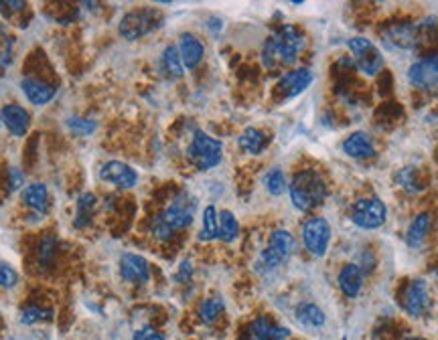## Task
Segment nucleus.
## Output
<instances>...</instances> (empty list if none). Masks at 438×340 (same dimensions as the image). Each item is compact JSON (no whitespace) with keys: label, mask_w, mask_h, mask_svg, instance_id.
Wrapping results in <instances>:
<instances>
[{"label":"nucleus","mask_w":438,"mask_h":340,"mask_svg":"<svg viewBox=\"0 0 438 340\" xmlns=\"http://www.w3.org/2000/svg\"><path fill=\"white\" fill-rule=\"evenodd\" d=\"M343 152L347 154L349 158H355V160H369V158L376 156V146H374L369 134L353 132L345 138Z\"/></svg>","instance_id":"nucleus-21"},{"label":"nucleus","mask_w":438,"mask_h":340,"mask_svg":"<svg viewBox=\"0 0 438 340\" xmlns=\"http://www.w3.org/2000/svg\"><path fill=\"white\" fill-rule=\"evenodd\" d=\"M396 182L404 189V191L408 192H420L424 189V187H420V182L416 180V172H414V168H402L398 175H396Z\"/></svg>","instance_id":"nucleus-36"},{"label":"nucleus","mask_w":438,"mask_h":340,"mask_svg":"<svg viewBox=\"0 0 438 340\" xmlns=\"http://www.w3.org/2000/svg\"><path fill=\"white\" fill-rule=\"evenodd\" d=\"M96 207H98V197L93 192H83V194L77 197L76 219H74L76 229H86L90 225Z\"/></svg>","instance_id":"nucleus-26"},{"label":"nucleus","mask_w":438,"mask_h":340,"mask_svg":"<svg viewBox=\"0 0 438 340\" xmlns=\"http://www.w3.org/2000/svg\"><path fill=\"white\" fill-rule=\"evenodd\" d=\"M294 316L304 328H323L327 324V314L315 302H301L294 308Z\"/></svg>","instance_id":"nucleus-24"},{"label":"nucleus","mask_w":438,"mask_h":340,"mask_svg":"<svg viewBox=\"0 0 438 340\" xmlns=\"http://www.w3.org/2000/svg\"><path fill=\"white\" fill-rule=\"evenodd\" d=\"M420 39L422 37H420L418 25H412V23H396L381 33L384 45L393 51H412L418 47Z\"/></svg>","instance_id":"nucleus-10"},{"label":"nucleus","mask_w":438,"mask_h":340,"mask_svg":"<svg viewBox=\"0 0 438 340\" xmlns=\"http://www.w3.org/2000/svg\"><path fill=\"white\" fill-rule=\"evenodd\" d=\"M193 274H195L193 262H191V259H183L181 264H179V269H177V274H175V280L179 281V283H187V281H191Z\"/></svg>","instance_id":"nucleus-38"},{"label":"nucleus","mask_w":438,"mask_h":340,"mask_svg":"<svg viewBox=\"0 0 438 340\" xmlns=\"http://www.w3.org/2000/svg\"><path fill=\"white\" fill-rule=\"evenodd\" d=\"M402 308L412 318H422L430 310V290L422 278H416L408 283L402 296Z\"/></svg>","instance_id":"nucleus-11"},{"label":"nucleus","mask_w":438,"mask_h":340,"mask_svg":"<svg viewBox=\"0 0 438 340\" xmlns=\"http://www.w3.org/2000/svg\"><path fill=\"white\" fill-rule=\"evenodd\" d=\"M430 229H432V215L430 213H420L416 215L412 223H410L408 231H406V245L412 250H418L422 247L424 241L430 235Z\"/></svg>","instance_id":"nucleus-23"},{"label":"nucleus","mask_w":438,"mask_h":340,"mask_svg":"<svg viewBox=\"0 0 438 340\" xmlns=\"http://www.w3.org/2000/svg\"><path fill=\"white\" fill-rule=\"evenodd\" d=\"M301 239L304 250L313 257H323L331 245V225L323 217H309L302 223Z\"/></svg>","instance_id":"nucleus-9"},{"label":"nucleus","mask_w":438,"mask_h":340,"mask_svg":"<svg viewBox=\"0 0 438 340\" xmlns=\"http://www.w3.org/2000/svg\"><path fill=\"white\" fill-rule=\"evenodd\" d=\"M179 55H181L185 69L193 71L201 65V61L205 57V47L201 43V39L193 33H183L179 37Z\"/></svg>","instance_id":"nucleus-17"},{"label":"nucleus","mask_w":438,"mask_h":340,"mask_svg":"<svg viewBox=\"0 0 438 340\" xmlns=\"http://www.w3.org/2000/svg\"><path fill=\"white\" fill-rule=\"evenodd\" d=\"M408 81L414 88L430 91L438 88V53L414 61L408 69Z\"/></svg>","instance_id":"nucleus-12"},{"label":"nucleus","mask_w":438,"mask_h":340,"mask_svg":"<svg viewBox=\"0 0 438 340\" xmlns=\"http://www.w3.org/2000/svg\"><path fill=\"white\" fill-rule=\"evenodd\" d=\"M306 45L302 30L294 25H282L262 45V63L266 69H276L278 65H292L299 59Z\"/></svg>","instance_id":"nucleus-1"},{"label":"nucleus","mask_w":438,"mask_h":340,"mask_svg":"<svg viewBox=\"0 0 438 340\" xmlns=\"http://www.w3.org/2000/svg\"><path fill=\"white\" fill-rule=\"evenodd\" d=\"M224 312H226V300L221 296H209L199 306V318L203 324H215Z\"/></svg>","instance_id":"nucleus-28"},{"label":"nucleus","mask_w":438,"mask_h":340,"mask_svg":"<svg viewBox=\"0 0 438 340\" xmlns=\"http://www.w3.org/2000/svg\"><path fill=\"white\" fill-rule=\"evenodd\" d=\"M195 209H197V199L191 197L189 192H181L168 207L156 215L151 221V233L159 241H168L173 239L177 231H183L187 229L191 223H193V217H195Z\"/></svg>","instance_id":"nucleus-2"},{"label":"nucleus","mask_w":438,"mask_h":340,"mask_svg":"<svg viewBox=\"0 0 438 340\" xmlns=\"http://www.w3.org/2000/svg\"><path fill=\"white\" fill-rule=\"evenodd\" d=\"M161 69L171 79H181L185 74V65H183L181 55H179V47L177 45H168L165 47L163 55H161Z\"/></svg>","instance_id":"nucleus-27"},{"label":"nucleus","mask_w":438,"mask_h":340,"mask_svg":"<svg viewBox=\"0 0 438 340\" xmlns=\"http://www.w3.org/2000/svg\"><path fill=\"white\" fill-rule=\"evenodd\" d=\"M21 199L35 215H39V217L47 215V211H49V189H47L45 182L27 184L21 192Z\"/></svg>","instance_id":"nucleus-22"},{"label":"nucleus","mask_w":438,"mask_h":340,"mask_svg":"<svg viewBox=\"0 0 438 340\" xmlns=\"http://www.w3.org/2000/svg\"><path fill=\"white\" fill-rule=\"evenodd\" d=\"M240 237V221L236 219V215L231 211H219V235L224 243H234Z\"/></svg>","instance_id":"nucleus-30"},{"label":"nucleus","mask_w":438,"mask_h":340,"mask_svg":"<svg viewBox=\"0 0 438 340\" xmlns=\"http://www.w3.org/2000/svg\"><path fill=\"white\" fill-rule=\"evenodd\" d=\"M264 187L266 191L270 192L272 197H280L288 191V182H287V175L280 170V168H272L266 172L264 177Z\"/></svg>","instance_id":"nucleus-34"},{"label":"nucleus","mask_w":438,"mask_h":340,"mask_svg":"<svg viewBox=\"0 0 438 340\" xmlns=\"http://www.w3.org/2000/svg\"><path fill=\"white\" fill-rule=\"evenodd\" d=\"M349 217H351L353 225L363 231H376L386 225L388 207L379 197H363L353 203V207L349 211Z\"/></svg>","instance_id":"nucleus-6"},{"label":"nucleus","mask_w":438,"mask_h":340,"mask_svg":"<svg viewBox=\"0 0 438 340\" xmlns=\"http://www.w3.org/2000/svg\"><path fill=\"white\" fill-rule=\"evenodd\" d=\"M0 4L11 8V11H15V13H21V11L27 8V2H23V0H8V2H0Z\"/></svg>","instance_id":"nucleus-41"},{"label":"nucleus","mask_w":438,"mask_h":340,"mask_svg":"<svg viewBox=\"0 0 438 340\" xmlns=\"http://www.w3.org/2000/svg\"><path fill=\"white\" fill-rule=\"evenodd\" d=\"M219 235V213L213 205L203 209V227L199 233V241H213Z\"/></svg>","instance_id":"nucleus-31"},{"label":"nucleus","mask_w":438,"mask_h":340,"mask_svg":"<svg viewBox=\"0 0 438 340\" xmlns=\"http://www.w3.org/2000/svg\"><path fill=\"white\" fill-rule=\"evenodd\" d=\"M347 47L355 57V67L363 75L374 77L384 69V63H386L384 53L367 37H351L347 41Z\"/></svg>","instance_id":"nucleus-8"},{"label":"nucleus","mask_w":438,"mask_h":340,"mask_svg":"<svg viewBox=\"0 0 438 340\" xmlns=\"http://www.w3.org/2000/svg\"><path fill=\"white\" fill-rule=\"evenodd\" d=\"M25 184V177L18 168H8V191H18Z\"/></svg>","instance_id":"nucleus-40"},{"label":"nucleus","mask_w":438,"mask_h":340,"mask_svg":"<svg viewBox=\"0 0 438 340\" xmlns=\"http://www.w3.org/2000/svg\"><path fill=\"white\" fill-rule=\"evenodd\" d=\"M21 89H23V95L33 105H47L57 95V88L55 86L45 83L41 79H35V77H23Z\"/></svg>","instance_id":"nucleus-18"},{"label":"nucleus","mask_w":438,"mask_h":340,"mask_svg":"<svg viewBox=\"0 0 438 340\" xmlns=\"http://www.w3.org/2000/svg\"><path fill=\"white\" fill-rule=\"evenodd\" d=\"M187 158L197 170L207 172L221 163L224 142L213 138L212 134H207L205 130H195L189 146H187Z\"/></svg>","instance_id":"nucleus-4"},{"label":"nucleus","mask_w":438,"mask_h":340,"mask_svg":"<svg viewBox=\"0 0 438 340\" xmlns=\"http://www.w3.org/2000/svg\"><path fill=\"white\" fill-rule=\"evenodd\" d=\"M13 61H15V37L8 33L4 23H0V71L11 67Z\"/></svg>","instance_id":"nucleus-32"},{"label":"nucleus","mask_w":438,"mask_h":340,"mask_svg":"<svg viewBox=\"0 0 438 340\" xmlns=\"http://www.w3.org/2000/svg\"><path fill=\"white\" fill-rule=\"evenodd\" d=\"M437 280H438V267H437Z\"/></svg>","instance_id":"nucleus-44"},{"label":"nucleus","mask_w":438,"mask_h":340,"mask_svg":"<svg viewBox=\"0 0 438 340\" xmlns=\"http://www.w3.org/2000/svg\"><path fill=\"white\" fill-rule=\"evenodd\" d=\"M51 318H53V310L51 308H43V306H37V304H27L21 310V322L27 326L47 322Z\"/></svg>","instance_id":"nucleus-33"},{"label":"nucleus","mask_w":438,"mask_h":340,"mask_svg":"<svg viewBox=\"0 0 438 340\" xmlns=\"http://www.w3.org/2000/svg\"><path fill=\"white\" fill-rule=\"evenodd\" d=\"M163 20H165L163 13L156 8H137L122 16L118 23V33L126 41H138L151 35L152 30L161 29Z\"/></svg>","instance_id":"nucleus-5"},{"label":"nucleus","mask_w":438,"mask_h":340,"mask_svg":"<svg viewBox=\"0 0 438 340\" xmlns=\"http://www.w3.org/2000/svg\"><path fill=\"white\" fill-rule=\"evenodd\" d=\"M313 81H315L313 71L306 67H299V69H292V71L282 75L276 83V89L282 93L284 100H292V98L301 95L304 89H309Z\"/></svg>","instance_id":"nucleus-15"},{"label":"nucleus","mask_w":438,"mask_h":340,"mask_svg":"<svg viewBox=\"0 0 438 340\" xmlns=\"http://www.w3.org/2000/svg\"><path fill=\"white\" fill-rule=\"evenodd\" d=\"M294 247H296V241H294L292 233L287 229H276L268 239V245L260 253L258 266L262 269H276L292 255Z\"/></svg>","instance_id":"nucleus-7"},{"label":"nucleus","mask_w":438,"mask_h":340,"mask_svg":"<svg viewBox=\"0 0 438 340\" xmlns=\"http://www.w3.org/2000/svg\"><path fill=\"white\" fill-rule=\"evenodd\" d=\"M327 182L318 175L317 170H301L296 172L290 184H288V194L292 201V207L299 209L301 213H311L321 207L327 199Z\"/></svg>","instance_id":"nucleus-3"},{"label":"nucleus","mask_w":438,"mask_h":340,"mask_svg":"<svg viewBox=\"0 0 438 340\" xmlns=\"http://www.w3.org/2000/svg\"><path fill=\"white\" fill-rule=\"evenodd\" d=\"M118 267L122 280L128 283H149L151 280V264L138 253H122Z\"/></svg>","instance_id":"nucleus-14"},{"label":"nucleus","mask_w":438,"mask_h":340,"mask_svg":"<svg viewBox=\"0 0 438 340\" xmlns=\"http://www.w3.org/2000/svg\"><path fill=\"white\" fill-rule=\"evenodd\" d=\"M404 340H426V339H418V336H408V339Z\"/></svg>","instance_id":"nucleus-42"},{"label":"nucleus","mask_w":438,"mask_h":340,"mask_svg":"<svg viewBox=\"0 0 438 340\" xmlns=\"http://www.w3.org/2000/svg\"><path fill=\"white\" fill-rule=\"evenodd\" d=\"M238 144H240V148L243 152H248L252 156H258V154H262L264 150L270 146V138L262 130H258V128H246L240 134V138H238Z\"/></svg>","instance_id":"nucleus-25"},{"label":"nucleus","mask_w":438,"mask_h":340,"mask_svg":"<svg viewBox=\"0 0 438 340\" xmlns=\"http://www.w3.org/2000/svg\"><path fill=\"white\" fill-rule=\"evenodd\" d=\"M67 128L77 136H90L96 132L98 128V122L93 118H83V116H71L67 118Z\"/></svg>","instance_id":"nucleus-35"},{"label":"nucleus","mask_w":438,"mask_h":340,"mask_svg":"<svg viewBox=\"0 0 438 340\" xmlns=\"http://www.w3.org/2000/svg\"><path fill=\"white\" fill-rule=\"evenodd\" d=\"M248 339L250 340H288L290 330L287 326L274 324L268 316L256 318L248 328Z\"/></svg>","instance_id":"nucleus-19"},{"label":"nucleus","mask_w":438,"mask_h":340,"mask_svg":"<svg viewBox=\"0 0 438 340\" xmlns=\"http://www.w3.org/2000/svg\"><path fill=\"white\" fill-rule=\"evenodd\" d=\"M132 340H166V336L161 334V332H156L152 326H142V328H138L137 332H134Z\"/></svg>","instance_id":"nucleus-39"},{"label":"nucleus","mask_w":438,"mask_h":340,"mask_svg":"<svg viewBox=\"0 0 438 340\" xmlns=\"http://www.w3.org/2000/svg\"><path fill=\"white\" fill-rule=\"evenodd\" d=\"M341 340H347V336H343V339H341Z\"/></svg>","instance_id":"nucleus-43"},{"label":"nucleus","mask_w":438,"mask_h":340,"mask_svg":"<svg viewBox=\"0 0 438 340\" xmlns=\"http://www.w3.org/2000/svg\"><path fill=\"white\" fill-rule=\"evenodd\" d=\"M57 257V237L53 233H47L41 237L39 245H37V266L41 269H49L51 264Z\"/></svg>","instance_id":"nucleus-29"},{"label":"nucleus","mask_w":438,"mask_h":340,"mask_svg":"<svg viewBox=\"0 0 438 340\" xmlns=\"http://www.w3.org/2000/svg\"><path fill=\"white\" fill-rule=\"evenodd\" d=\"M0 124L13 136L23 138L30 128V114L23 105L6 104L0 110Z\"/></svg>","instance_id":"nucleus-16"},{"label":"nucleus","mask_w":438,"mask_h":340,"mask_svg":"<svg viewBox=\"0 0 438 340\" xmlns=\"http://www.w3.org/2000/svg\"><path fill=\"white\" fill-rule=\"evenodd\" d=\"M363 280H365V271L359 267V264H347L337 276L339 290L343 292V296L351 298V300L362 294Z\"/></svg>","instance_id":"nucleus-20"},{"label":"nucleus","mask_w":438,"mask_h":340,"mask_svg":"<svg viewBox=\"0 0 438 340\" xmlns=\"http://www.w3.org/2000/svg\"><path fill=\"white\" fill-rule=\"evenodd\" d=\"M18 283V274L13 266L0 259V288L2 290H13Z\"/></svg>","instance_id":"nucleus-37"},{"label":"nucleus","mask_w":438,"mask_h":340,"mask_svg":"<svg viewBox=\"0 0 438 340\" xmlns=\"http://www.w3.org/2000/svg\"><path fill=\"white\" fill-rule=\"evenodd\" d=\"M100 178L116 189H122V191H130L138 184L137 170L130 164L120 163V160H108L106 164H102Z\"/></svg>","instance_id":"nucleus-13"}]
</instances>
